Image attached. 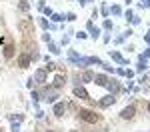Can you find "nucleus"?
<instances>
[{
	"label": "nucleus",
	"mask_w": 150,
	"mask_h": 132,
	"mask_svg": "<svg viewBox=\"0 0 150 132\" xmlns=\"http://www.w3.org/2000/svg\"><path fill=\"white\" fill-rule=\"evenodd\" d=\"M110 102H112V96H106L104 100H100V106H108Z\"/></svg>",
	"instance_id": "0eeeda50"
},
{
	"label": "nucleus",
	"mask_w": 150,
	"mask_h": 132,
	"mask_svg": "<svg viewBox=\"0 0 150 132\" xmlns=\"http://www.w3.org/2000/svg\"><path fill=\"white\" fill-rule=\"evenodd\" d=\"M62 84H64V76H62V74H58L56 78H54V86H62Z\"/></svg>",
	"instance_id": "39448f33"
},
{
	"label": "nucleus",
	"mask_w": 150,
	"mask_h": 132,
	"mask_svg": "<svg viewBox=\"0 0 150 132\" xmlns=\"http://www.w3.org/2000/svg\"><path fill=\"white\" fill-rule=\"evenodd\" d=\"M134 112H136V110H134V106L124 108V110H122V118H132V116H134Z\"/></svg>",
	"instance_id": "f03ea898"
},
{
	"label": "nucleus",
	"mask_w": 150,
	"mask_h": 132,
	"mask_svg": "<svg viewBox=\"0 0 150 132\" xmlns=\"http://www.w3.org/2000/svg\"><path fill=\"white\" fill-rule=\"evenodd\" d=\"M74 94H76V96H82V98H88L86 90H82V88H76V90H74Z\"/></svg>",
	"instance_id": "423d86ee"
},
{
	"label": "nucleus",
	"mask_w": 150,
	"mask_h": 132,
	"mask_svg": "<svg viewBox=\"0 0 150 132\" xmlns=\"http://www.w3.org/2000/svg\"><path fill=\"white\" fill-rule=\"evenodd\" d=\"M148 110H150V106H148Z\"/></svg>",
	"instance_id": "f8f14e48"
},
{
	"label": "nucleus",
	"mask_w": 150,
	"mask_h": 132,
	"mask_svg": "<svg viewBox=\"0 0 150 132\" xmlns=\"http://www.w3.org/2000/svg\"><path fill=\"white\" fill-rule=\"evenodd\" d=\"M62 112H64V106L58 104V106H56V114H58V116H62Z\"/></svg>",
	"instance_id": "6e6552de"
},
{
	"label": "nucleus",
	"mask_w": 150,
	"mask_h": 132,
	"mask_svg": "<svg viewBox=\"0 0 150 132\" xmlns=\"http://www.w3.org/2000/svg\"><path fill=\"white\" fill-rule=\"evenodd\" d=\"M78 114H80L82 120H86V122H90V124H94V122H98V120H100V116H98L96 112H92V110H80Z\"/></svg>",
	"instance_id": "f257e3e1"
},
{
	"label": "nucleus",
	"mask_w": 150,
	"mask_h": 132,
	"mask_svg": "<svg viewBox=\"0 0 150 132\" xmlns=\"http://www.w3.org/2000/svg\"><path fill=\"white\" fill-rule=\"evenodd\" d=\"M2 42H4V38H2V36H0V44H2Z\"/></svg>",
	"instance_id": "9b49d317"
},
{
	"label": "nucleus",
	"mask_w": 150,
	"mask_h": 132,
	"mask_svg": "<svg viewBox=\"0 0 150 132\" xmlns=\"http://www.w3.org/2000/svg\"><path fill=\"white\" fill-rule=\"evenodd\" d=\"M96 80H98V84H100V86H104V84H106V76H98Z\"/></svg>",
	"instance_id": "9d476101"
},
{
	"label": "nucleus",
	"mask_w": 150,
	"mask_h": 132,
	"mask_svg": "<svg viewBox=\"0 0 150 132\" xmlns=\"http://www.w3.org/2000/svg\"><path fill=\"white\" fill-rule=\"evenodd\" d=\"M28 64H30V56H26V54H22V56H20V66H22V68H26Z\"/></svg>",
	"instance_id": "20e7f679"
},
{
	"label": "nucleus",
	"mask_w": 150,
	"mask_h": 132,
	"mask_svg": "<svg viewBox=\"0 0 150 132\" xmlns=\"http://www.w3.org/2000/svg\"><path fill=\"white\" fill-rule=\"evenodd\" d=\"M12 54H14V46L8 44V46L4 48V56H6V58H12Z\"/></svg>",
	"instance_id": "7ed1b4c3"
},
{
	"label": "nucleus",
	"mask_w": 150,
	"mask_h": 132,
	"mask_svg": "<svg viewBox=\"0 0 150 132\" xmlns=\"http://www.w3.org/2000/svg\"><path fill=\"white\" fill-rule=\"evenodd\" d=\"M36 80H38V82H42V80H44V72H42V70L36 74Z\"/></svg>",
	"instance_id": "1a4fd4ad"
}]
</instances>
